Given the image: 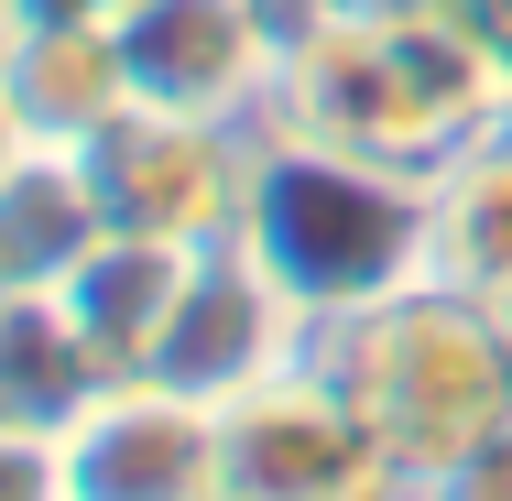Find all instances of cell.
<instances>
[{"label": "cell", "mask_w": 512, "mask_h": 501, "mask_svg": "<svg viewBox=\"0 0 512 501\" xmlns=\"http://www.w3.org/2000/svg\"><path fill=\"white\" fill-rule=\"evenodd\" d=\"M229 240L327 327V316H360V305L425 284V175L273 131L251 153V197H240Z\"/></svg>", "instance_id": "cell-1"}]
</instances>
